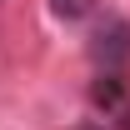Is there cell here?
<instances>
[{"mask_svg":"<svg viewBox=\"0 0 130 130\" xmlns=\"http://www.w3.org/2000/svg\"><path fill=\"white\" fill-rule=\"evenodd\" d=\"M90 55H95V65H105V70H120V65L130 60V20H105L95 30Z\"/></svg>","mask_w":130,"mask_h":130,"instance_id":"6da1fadb","label":"cell"},{"mask_svg":"<svg viewBox=\"0 0 130 130\" xmlns=\"http://www.w3.org/2000/svg\"><path fill=\"white\" fill-rule=\"evenodd\" d=\"M50 10L60 20H85L90 10H95V0H50Z\"/></svg>","mask_w":130,"mask_h":130,"instance_id":"7a4b0ae2","label":"cell"}]
</instances>
